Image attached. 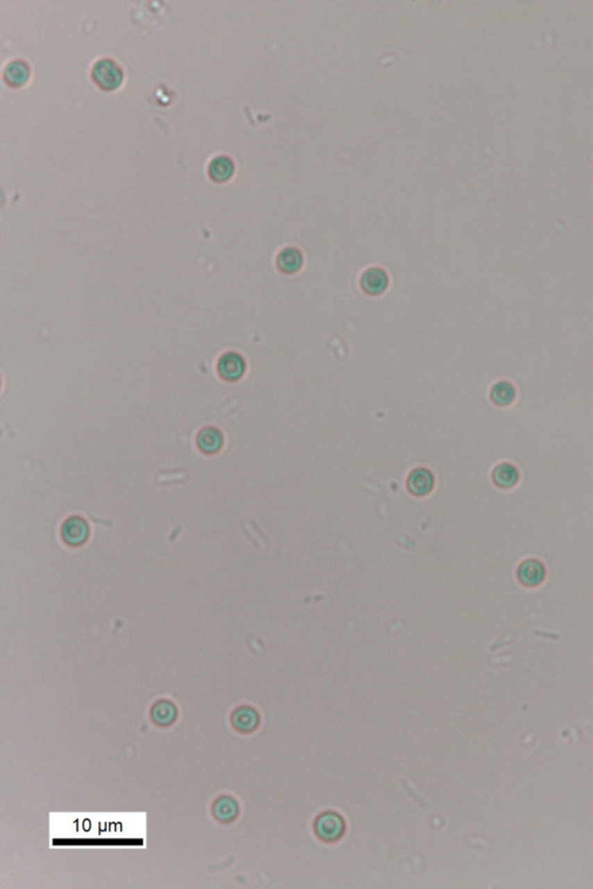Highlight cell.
<instances>
[{
  "label": "cell",
  "mask_w": 593,
  "mask_h": 889,
  "mask_svg": "<svg viewBox=\"0 0 593 889\" xmlns=\"http://www.w3.org/2000/svg\"><path fill=\"white\" fill-rule=\"evenodd\" d=\"M174 717L175 709L171 703L162 702V703H159V704L157 703V704L154 705L153 710H152V718H153L156 724L166 725V724H169L174 719Z\"/></svg>",
  "instance_id": "16"
},
{
  "label": "cell",
  "mask_w": 593,
  "mask_h": 889,
  "mask_svg": "<svg viewBox=\"0 0 593 889\" xmlns=\"http://www.w3.org/2000/svg\"><path fill=\"white\" fill-rule=\"evenodd\" d=\"M304 257L299 249L294 247L284 248L277 256V266L284 273H294L301 268Z\"/></svg>",
  "instance_id": "10"
},
{
  "label": "cell",
  "mask_w": 593,
  "mask_h": 889,
  "mask_svg": "<svg viewBox=\"0 0 593 889\" xmlns=\"http://www.w3.org/2000/svg\"><path fill=\"white\" fill-rule=\"evenodd\" d=\"M196 443L203 453L215 454L223 446V434L216 427L206 426L199 431Z\"/></svg>",
  "instance_id": "9"
},
{
  "label": "cell",
  "mask_w": 593,
  "mask_h": 889,
  "mask_svg": "<svg viewBox=\"0 0 593 889\" xmlns=\"http://www.w3.org/2000/svg\"><path fill=\"white\" fill-rule=\"evenodd\" d=\"M433 474L426 469L419 468L409 475L408 489L416 496H424L429 493L433 489Z\"/></svg>",
  "instance_id": "11"
},
{
  "label": "cell",
  "mask_w": 593,
  "mask_h": 889,
  "mask_svg": "<svg viewBox=\"0 0 593 889\" xmlns=\"http://www.w3.org/2000/svg\"><path fill=\"white\" fill-rule=\"evenodd\" d=\"M518 579L525 586L533 587L539 585L544 579V565L535 559L523 561L518 568Z\"/></svg>",
  "instance_id": "8"
},
{
  "label": "cell",
  "mask_w": 593,
  "mask_h": 889,
  "mask_svg": "<svg viewBox=\"0 0 593 889\" xmlns=\"http://www.w3.org/2000/svg\"><path fill=\"white\" fill-rule=\"evenodd\" d=\"M246 371L244 358L237 353H224L217 364V372L225 381H237L242 378Z\"/></svg>",
  "instance_id": "3"
},
{
  "label": "cell",
  "mask_w": 593,
  "mask_h": 889,
  "mask_svg": "<svg viewBox=\"0 0 593 889\" xmlns=\"http://www.w3.org/2000/svg\"><path fill=\"white\" fill-rule=\"evenodd\" d=\"M62 535L67 544L70 545H79L83 543L88 535L87 523L84 520L78 516L67 519L64 523Z\"/></svg>",
  "instance_id": "7"
},
{
  "label": "cell",
  "mask_w": 593,
  "mask_h": 889,
  "mask_svg": "<svg viewBox=\"0 0 593 889\" xmlns=\"http://www.w3.org/2000/svg\"><path fill=\"white\" fill-rule=\"evenodd\" d=\"M315 833L320 840L335 842L344 833V821L336 813H324L317 819Z\"/></svg>",
  "instance_id": "2"
},
{
  "label": "cell",
  "mask_w": 593,
  "mask_h": 889,
  "mask_svg": "<svg viewBox=\"0 0 593 889\" xmlns=\"http://www.w3.org/2000/svg\"><path fill=\"white\" fill-rule=\"evenodd\" d=\"M237 806L233 799L228 797L220 798L215 805V816L219 821L227 822L237 816Z\"/></svg>",
  "instance_id": "15"
},
{
  "label": "cell",
  "mask_w": 593,
  "mask_h": 889,
  "mask_svg": "<svg viewBox=\"0 0 593 889\" xmlns=\"http://www.w3.org/2000/svg\"><path fill=\"white\" fill-rule=\"evenodd\" d=\"M91 78L101 91L115 92L122 86L124 71L115 60L103 57L93 64Z\"/></svg>",
  "instance_id": "1"
},
{
  "label": "cell",
  "mask_w": 593,
  "mask_h": 889,
  "mask_svg": "<svg viewBox=\"0 0 593 889\" xmlns=\"http://www.w3.org/2000/svg\"><path fill=\"white\" fill-rule=\"evenodd\" d=\"M232 724L240 732H251L258 726V716L251 708L237 709L232 717Z\"/></svg>",
  "instance_id": "12"
},
{
  "label": "cell",
  "mask_w": 593,
  "mask_h": 889,
  "mask_svg": "<svg viewBox=\"0 0 593 889\" xmlns=\"http://www.w3.org/2000/svg\"><path fill=\"white\" fill-rule=\"evenodd\" d=\"M515 394L516 393H515V388L512 387V384H510L509 382H506V381L496 384L492 387V393H490L492 402L495 405H501V407L509 405L513 401Z\"/></svg>",
  "instance_id": "14"
},
{
  "label": "cell",
  "mask_w": 593,
  "mask_h": 889,
  "mask_svg": "<svg viewBox=\"0 0 593 889\" xmlns=\"http://www.w3.org/2000/svg\"><path fill=\"white\" fill-rule=\"evenodd\" d=\"M360 285L364 292L369 296H379L387 289V273L381 268L367 269L362 276Z\"/></svg>",
  "instance_id": "6"
},
{
  "label": "cell",
  "mask_w": 593,
  "mask_h": 889,
  "mask_svg": "<svg viewBox=\"0 0 593 889\" xmlns=\"http://www.w3.org/2000/svg\"><path fill=\"white\" fill-rule=\"evenodd\" d=\"M492 478H494L496 485H499V488H512L513 485H516L517 481H518V471H517L516 467H513L512 464H499L495 468Z\"/></svg>",
  "instance_id": "13"
},
{
  "label": "cell",
  "mask_w": 593,
  "mask_h": 889,
  "mask_svg": "<svg viewBox=\"0 0 593 889\" xmlns=\"http://www.w3.org/2000/svg\"><path fill=\"white\" fill-rule=\"evenodd\" d=\"M32 76V69L24 60H13L5 67L3 79L12 88L24 87Z\"/></svg>",
  "instance_id": "4"
},
{
  "label": "cell",
  "mask_w": 593,
  "mask_h": 889,
  "mask_svg": "<svg viewBox=\"0 0 593 889\" xmlns=\"http://www.w3.org/2000/svg\"><path fill=\"white\" fill-rule=\"evenodd\" d=\"M234 173L235 164L233 159L225 154L217 155L208 164V175L215 183H226L233 178Z\"/></svg>",
  "instance_id": "5"
}]
</instances>
